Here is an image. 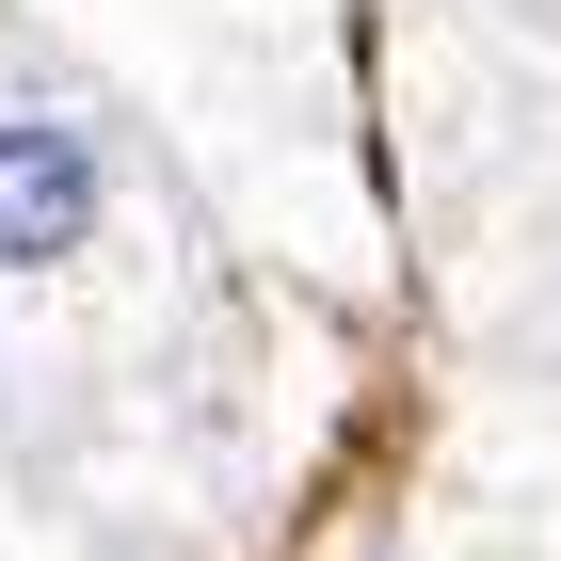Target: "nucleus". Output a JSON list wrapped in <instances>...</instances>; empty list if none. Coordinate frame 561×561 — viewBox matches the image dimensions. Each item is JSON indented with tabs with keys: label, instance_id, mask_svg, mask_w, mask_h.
<instances>
[{
	"label": "nucleus",
	"instance_id": "1",
	"mask_svg": "<svg viewBox=\"0 0 561 561\" xmlns=\"http://www.w3.org/2000/svg\"><path fill=\"white\" fill-rule=\"evenodd\" d=\"M96 209H113V161H96V129H65V113H0V273H48L81 257Z\"/></svg>",
	"mask_w": 561,
	"mask_h": 561
}]
</instances>
